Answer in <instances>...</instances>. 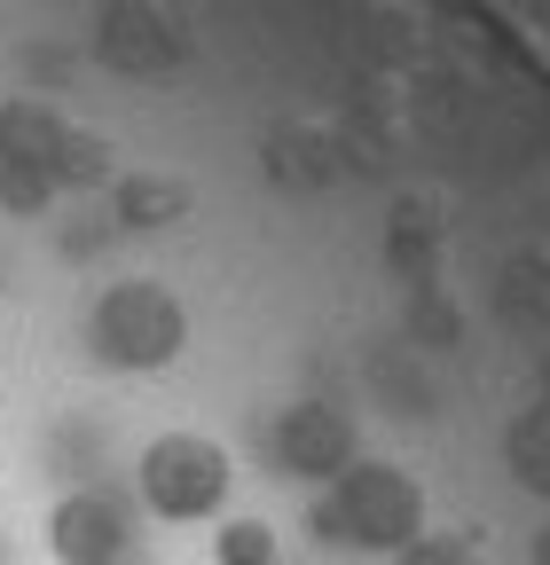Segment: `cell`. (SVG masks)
<instances>
[{"label": "cell", "instance_id": "obj_1", "mask_svg": "<svg viewBox=\"0 0 550 565\" xmlns=\"http://www.w3.org/2000/svg\"><path fill=\"white\" fill-rule=\"evenodd\" d=\"M315 526L330 534V542H347V550H409L425 534V487L409 479V471H393V463H347L330 479V494H322V511H315Z\"/></svg>", "mask_w": 550, "mask_h": 565}, {"label": "cell", "instance_id": "obj_2", "mask_svg": "<svg viewBox=\"0 0 550 565\" xmlns=\"http://www.w3.org/2000/svg\"><path fill=\"white\" fill-rule=\"evenodd\" d=\"M87 345L110 370H166L189 345V315H181V299L166 291V282L126 275V282H110V291L87 307Z\"/></svg>", "mask_w": 550, "mask_h": 565}, {"label": "cell", "instance_id": "obj_3", "mask_svg": "<svg viewBox=\"0 0 550 565\" xmlns=\"http://www.w3.org/2000/svg\"><path fill=\"white\" fill-rule=\"evenodd\" d=\"M134 487H142V503L166 519V526H197V519H213L229 503V448L221 440H204V433H158L142 448V463H134Z\"/></svg>", "mask_w": 550, "mask_h": 565}, {"label": "cell", "instance_id": "obj_4", "mask_svg": "<svg viewBox=\"0 0 550 565\" xmlns=\"http://www.w3.org/2000/svg\"><path fill=\"white\" fill-rule=\"evenodd\" d=\"M126 542H134V511L110 487H72L47 511V557L55 565H118Z\"/></svg>", "mask_w": 550, "mask_h": 565}, {"label": "cell", "instance_id": "obj_5", "mask_svg": "<svg viewBox=\"0 0 550 565\" xmlns=\"http://www.w3.org/2000/svg\"><path fill=\"white\" fill-rule=\"evenodd\" d=\"M275 456H284L292 479H338L355 463V424L338 416L330 401H307L284 416V433H275Z\"/></svg>", "mask_w": 550, "mask_h": 565}, {"label": "cell", "instance_id": "obj_6", "mask_svg": "<svg viewBox=\"0 0 550 565\" xmlns=\"http://www.w3.org/2000/svg\"><path fill=\"white\" fill-rule=\"evenodd\" d=\"M103 55L126 63V71H158L181 55V32L150 9V0H118V9H103Z\"/></svg>", "mask_w": 550, "mask_h": 565}, {"label": "cell", "instance_id": "obj_7", "mask_svg": "<svg viewBox=\"0 0 550 565\" xmlns=\"http://www.w3.org/2000/svg\"><path fill=\"white\" fill-rule=\"evenodd\" d=\"M181 212H189V189L181 181H142V173L118 181V221L126 228H166V221H181Z\"/></svg>", "mask_w": 550, "mask_h": 565}, {"label": "cell", "instance_id": "obj_8", "mask_svg": "<svg viewBox=\"0 0 550 565\" xmlns=\"http://www.w3.org/2000/svg\"><path fill=\"white\" fill-rule=\"evenodd\" d=\"M221 565H275V526L267 519H229L221 542H213Z\"/></svg>", "mask_w": 550, "mask_h": 565}, {"label": "cell", "instance_id": "obj_9", "mask_svg": "<svg viewBox=\"0 0 550 565\" xmlns=\"http://www.w3.org/2000/svg\"><path fill=\"white\" fill-rule=\"evenodd\" d=\"M401 565H479V550H472V534H417L401 550Z\"/></svg>", "mask_w": 550, "mask_h": 565}, {"label": "cell", "instance_id": "obj_10", "mask_svg": "<svg viewBox=\"0 0 550 565\" xmlns=\"http://www.w3.org/2000/svg\"><path fill=\"white\" fill-rule=\"evenodd\" d=\"M535 557H542V565H550V534H542V542H535Z\"/></svg>", "mask_w": 550, "mask_h": 565}]
</instances>
